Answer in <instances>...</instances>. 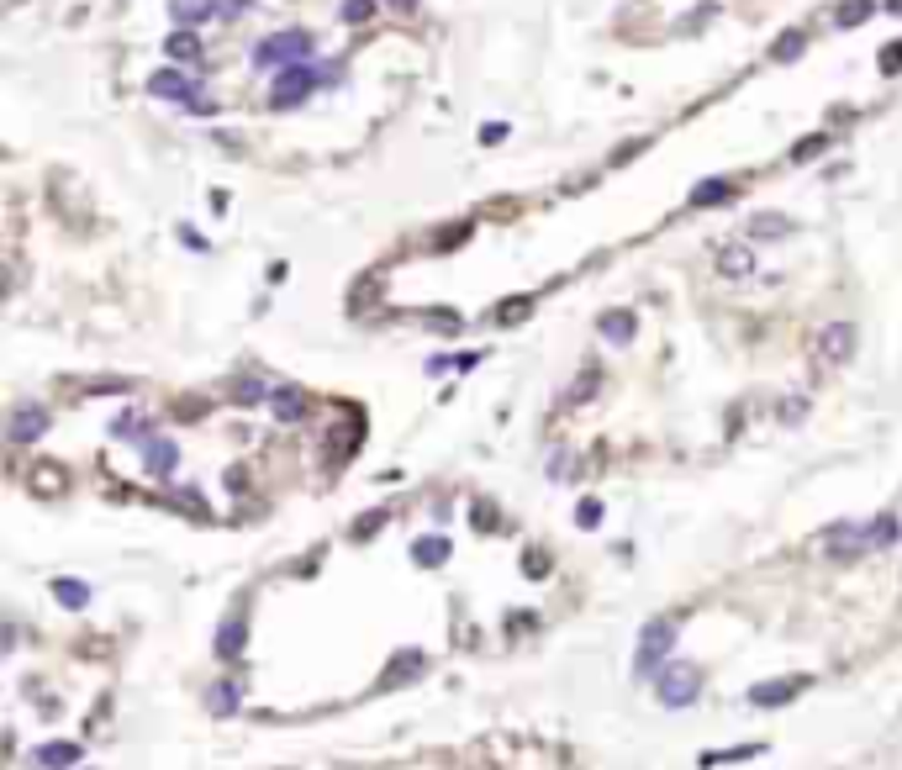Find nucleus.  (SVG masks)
Listing matches in <instances>:
<instances>
[{"mask_svg":"<svg viewBox=\"0 0 902 770\" xmlns=\"http://www.w3.org/2000/svg\"><path fill=\"white\" fill-rule=\"evenodd\" d=\"M887 11H902V0H887Z\"/></svg>","mask_w":902,"mask_h":770,"instance_id":"obj_38","label":"nucleus"},{"mask_svg":"<svg viewBox=\"0 0 902 770\" xmlns=\"http://www.w3.org/2000/svg\"><path fill=\"white\" fill-rule=\"evenodd\" d=\"M338 16L348 22V27H359V22H370V16H375V0H343Z\"/></svg>","mask_w":902,"mask_h":770,"instance_id":"obj_23","label":"nucleus"},{"mask_svg":"<svg viewBox=\"0 0 902 770\" xmlns=\"http://www.w3.org/2000/svg\"><path fill=\"white\" fill-rule=\"evenodd\" d=\"M892 538H897V518H876L871 523V544L881 549V544H892Z\"/></svg>","mask_w":902,"mask_h":770,"instance_id":"obj_26","label":"nucleus"},{"mask_svg":"<svg viewBox=\"0 0 902 770\" xmlns=\"http://www.w3.org/2000/svg\"><path fill=\"white\" fill-rule=\"evenodd\" d=\"M380 523H385V512H370V518H359V523H354V533H375Z\"/></svg>","mask_w":902,"mask_h":770,"instance_id":"obj_36","label":"nucleus"},{"mask_svg":"<svg viewBox=\"0 0 902 770\" xmlns=\"http://www.w3.org/2000/svg\"><path fill=\"white\" fill-rule=\"evenodd\" d=\"M175 460H180V454H175V443L148 438V470H154V475H169V470H175Z\"/></svg>","mask_w":902,"mask_h":770,"instance_id":"obj_20","label":"nucleus"},{"mask_svg":"<svg viewBox=\"0 0 902 770\" xmlns=\"http://www.w3.org/2000/svg\"><path fill=\"white\" fill-rule=\"evenodd\" d=\"M264 396H270L264 380H243V385H238V401H264Z\"/></svg>","mask_w":902,"mask_h":770,"instance_id":"obj_32","label":"nucleus"},{"mask_svg":"<svg viewBox=\"0 0 902 770\" xmlns=\"http://www.w3.org/2000/svg\"><path fill=\"white\" fill-rule=\"evenodd\" d=\"M164 53H169L175 63H195V59H201V37H195V32H185V27L169 32V37H164Z\"/></svg>","mask_w":902,"mask_h":770,"instance_id":"obj_13","label":"nucleus"},{"mask_svg":"<svg viewBox=\"0 0 902 770\" xmlns=\"http://www.w3.org/2000/svg\"><path fill=\"white\" fill-rule=\"evenodd\" d=\"M148 90H154L158 100H185V106H195V111H206V100H201V85H195V80H185L180 69H158L154 80H148Z\"/></svg>","mask_w":902,"mask_h":770,"instance_id":"obj_6","label":"nucleus"},{"mask_svg":"<svg viewBox=\"0 0 902 770\" xmlns=\"http://www.w3.org/2000/svg\"><path fill=\"white\" fill-rule=\"evenodd\" d=\"M311 85H317V69H311V63H290V69H280V74H275L270 100H275L280 111H290V106H301V100L311 95Z\"/></svg>","mask_w":902,"mask_h":770,"instance_id":"obj_5","label":"nucleus"},{"mask_svg":"<svg viewBox=\"0 0 902 770\" xmlns=\"http://www.w3.org/2000/svg\"><path fill=\"white\" fill-rule=\"evenodd\" d=\"M728 195H734L728 180H702V185L691 190V206H713V201H728Z\"/></svg>","mask_w":902,"mask_h":770,"instance_id":"obj_22","label":"nucleus"},{"mask_svg":"<svg viewBox=\"0 0 902 770\" xmlns=\"http://www.w3.org/2000/svg\"><path fill=\"white\" fill-rule=\"evenodd\" d=\"M53 596H59V607H85V602H90V585L63 575V581H53Z\"/></svg>","mask_w":902,"mask_h":770,"instance_id":"obj_19","label":"nucleus"},{"mask_svg":"<svg viewBox=\"0 0 902 770\" xmlns=\"http://www.w3.org/2000/svg\"><path fill=\"white\" fill-rule=\"evenodd\" d=\"M654 691H660L665 708H691L697 691H702V676H697V665H665L654 676Z\"/></svg>","mask_w":902,"mask_h":770,"instance_id":"obj_2","label":"nucleus"},{"mask_svg":"<svg viewBox=\"0 0 902 770\" xmlns=\"http://www.w3.org/2000/svg\"><path fill=\"white\" fill-rule=\"evenodd\" d=\"M169 16L190 32V27H201L206 16H217V0H169Z\"/></svg>","mask_w":902,"mask_h":770,"instance_id":"obj_11","label":"nucleus"},{"mask_svg":"<svg viewBox=\"0 0 902 770\" xmlns=\"http://www.w3.org/2000/svg\"><path fill=\"white\" fill-rule=\"evenodd\" d=\"M823 143H829V138H808V143H797V148H792V164H808V158H818V154H823Z\"/></svg>","mask_w":902,"mask_h":770,"instance_id":"obj_28","label":"nucleus"},{"mask_svg":"<svg viewBox=\"0 0 902 770\" xmlns=\"http://www.w3.org/2000/svg\"><path fill=\"white\" fill-rule=\"evenodd\" d=\"M217 649L227 654V660H233V654L243 649V623H227V628H222V639H217Z\"/></svg>","mask_w":902,"mask_h":770,"instance_id":"obj_25","label":"nucleus"},{"mask_svg":"<svg viewBox=\"0 0 902 770\" xmlns=\"http://www.w3.org/2000/svg\"><path fill=\"white\" fill-rule=\"evenodd\" d=\"M802 412H808V401H797V396H792V401H786V406H781V417H786V423H797V417H802Z\"/></svg>","mask_w":902,"mask_h":770,"instance_id":"obj_35","label":"nucleus"},{"mask_svg":"<svg viewBox=\"0 0 902 770\" xmlns=\"http://www.w3.org/2000/svg\"><path fill=\"white\" fill-rule=\"evenodd\" d=\"M428 670V654L423 649H402L396 660H391V670H385V686H406V680H417Z\"/></svg>","mask_w":902,"mask_h":770,"instance_id":"obj_10","label":"nucleus"},{"mask_svg":"<svg viewBox=\"0 0 902 770\" xmlns=\"http://www.w3.org/2000/svg\"><path fill=\"white\" fill-rule=\"evenodd\" d=\"M871 11H876V0H844L834 27H860V22H871Z\"/></svg>","mask_w":902,"mask_h":770,"instance_id":"obj_21","label":"nucleus"},{"mask_svg":"<svg viewBox=\"0 0 902 770\" xmlns=\"http://www.w3.org/2000/svg\"><path fill=\"white\" fill-rule=\"evenodd\" d=\"M249 11V0H217V16H243Z\"/></svg>","mask_w":902,"mask_h":770,"instance_id":"obj_34","label":"nucleus"},{"mask_svg":"<svg viewBox=\"0 0 902 770\" xmlns=\"http://www.w3.org/2000/svg\"><path fill=\"white\" fill-rule=\"evenodd\" d=\"M301 412H307V396H301L296 385H280V391H275V417H280V423H296Z\"/></svg>","mask_w":902,"mask_h":770,"instance_id":"obj_16","label":"nucleus"},{"mask_svg":"<svg viewBox=\"0 0 902 770\" xmlns=\"http://www.w3.org/2000/svg\"><path fill=\"white\" fill-rule=\"evenodd\" d=\"M528 307H533L528 296H523V301H501V307H497V322H523V317H528Z\"/></svg>","mask_w":902,"mask_h":770,"instance_id":"obj_27","label":"nucleus"},{"mask_svg":"<svg viewBox=\"0 0 902 770\" xmlns=\"http://www.w3.org/2000/svg\"><path fill=\"white\" fill-rule=\"evenodd\" d=\"M206 708L217 712V718H233V708H238V686H233V680H217V686L206 691Z\"/></svg>","mask_w":902,"mask_h":770,"instance_id":"obj_18","label":"nucleus"},{"mask_svg":"<svg viewBox=\"0 0 902 770\" xmlns=\"http://www.w3.org/2000/svg\"><path fill=\"white\" fill-rule=\"evenodd\" d=\"M812 354H818V365H829V370H840L855 359V322H829L818 343H812Z\"/></svg>","mask_w":902,"mask_h":770,"instance_id":"obj_4","label":"nucleus"},{"mask_svg":"<svg viewBox=\"0 0 902 770\" xmlns=\"http://www.w3.org/2000/svg\"><path fill=\"white\" fill-rule=\"evenodd\" d=\"M575 523L596 528V523H602V501H581V507H575Z\"/></svg>","mask_w":902,"mask_h":770,"instance_id":"obj_29","label":"nucleus"},{"mask_svg":"<svg viewBox=\"0 0 902 770\" xmlns=\"http://www.w3.org/2000/svg\"><path fill=\"white\" fill-rule=\"evenodd\" d=\"M717 275L723 280H749L755 275V248L749 243H723L717 248Z\"/></svg>","mask_w":902,"mask_h":770,"instance_id":"obj_7","label":"nucleus"},{"mask_svg":"<svg viewBox=\"0 0 902 770\" xmlns=\"http://www.w3.org/2000/svg\"><path fill=\"white\" fill-rule=\"evenodd\" d=\"M802 48H808V32H802V27H786V32L776 37V48H771V59H776V63H792L797 53H802Z\"/></svg>","mask_w":902,"mask_h":770,"instance_id":"obj_15","label":"nucleus"},{"mask_svg":"<svg viewBox=\"0 0 902 770\" xmlns=\"http://www.w3.org/2000/svg\"><path fill=\"white\" fill-rule=\"evenodd\" d=\"M48 433V412L27 401V406H16V417H11V443H32V438H43Z\"/></svg>","mask_w":902,"mask_h":770,"instance_id":"obj_8","label":"nucleus"},{"mask_svg":"<svg viewBox=\"0 0 902 770\" xmlns=\"http://www.w3.org/2000/svg\"><path fill=\"white\" fill-rule=\"evenodd\" d=\"M443 559H449V544H443V538H423V544H417V565H443Z\"/></svg>","mask_w":902,"mask_h":770,"instance_id":"obj_24","label":"nucleus"},{"mask_svg":"<svg viewBox=\"0 0 902 770\" xmlns=\"http://www.w3.org/2000/svg\"><path fill=\"white\" fill-rule=\"evenodd\" d=\"M786 233H792V222H786L781 212H760L755 222H749V238H786Z\"/></svg>","mask_w":902,"mask_h":770,"instance_id":"obj_17","label":"nucleus"},{"mask_svg":"<svg viewBox=\"0 0 902 770\" xmlns=\"http://www.w3.org/2000/svg\"><path fill=\"white\" fill-rule=\"evenodd\" d=\"M633 328H639L633 311H602V317H596V333H602L607 343H628L633 338Z\"/></svg>","mask_w":902,"mask_h":770,"instance_id":"obj_12","label":"nucleus"},{"mask_svg":"<svg viewBox=\"0 0 902 770\" xmlns=\"http://www.w3.org/2000/svg\"><path fill=\"white\" fill-rule=\"evenodd\" d=\"M307 53H311V37L296 32V27H285V32H270V37L253 48V69H290V63H307Z\"/></svg>","mask_w":902,"mask_h":770,"instance_id":"obj_1","label":"nucleus"},{"mask_svg":"<svg viewBox=\"0 0 902 770\" xmlns=\"http://www.w3.org/2000/svg\"><path fill=\"white\" fill-rule=\"evenodd\" d=\"M32 486H37V491H63V475H59V470H37V475H32Z\"/></svg>","mask_w":902,"mask_h":770,"instance_id":"obj_30","label":"nucleus"},{"mask_svg":"<svg viewBox=\"0 0 902 770\" xmlns=\"http://www.w3.org/2000/svg\"><path fill=\"white\" fill-rule=\"evenodd\" d=\"M802 686H808V676L771 680V686H755V691H749V702H755V708H781V702H792V697H797Z\"/></svg>","mask_w":902,"mask_h":770,"instance_id":"obj_9","label":"nucleus"},{"mask_svg":"<svg viewBox=\"0 0 902 770\" xmlns=\"http://www.w3.org/2000/svg\"><path fill=\"white\" fill-rule=\"evenodd\" d=\"M74 760H80V749H74V744H43V749H37V765H43V770H69Z\"/></svg>","mask_w":902,"mask_h":770,"instance_id":"obj_14","label":"nucleus"},{"mask_svg":"<svg viewBox=\"0 0 902 770\" xmlns=\"http://www.w3.org/2000/svg\"><path fill=\"white\" fill-rule=\"evenodd\" d=\"M111 433H117V438H138V433H143V417H117Z\"/></svg>","mask_w":902,"mask_h":770,"instance_id":"obj_33","label":"nucleus"},{"mask_svg":"<svg viewBox=\"0 0 902 770\" xmlns=\"http://www.w3.org/2000/svg\"><path fill=\"white\" fill-rule=\"evenodd\" d=\"M391 5H402V11H412V5H417V0H391Z\"/></svg>","mask_w":902,"mask_h":770,"instance_id":"obj_37","label":"nucleus"},{"mask_svg":"<svg viewBox=\"0 0 902 770\" xmlns=\"http://www.w3.org/2000/svg\"><path fill=\"white\" fill-rule=\"evenodd\" d=\"M670 644H676V628L665 617H654L650 628H644V639H639V649H633V676H654L660 660L670 654Z\"/></svg>","mask_w":902,"mask_h":770,"instance_id":"obj_3","label":"nucleus"},{"mask_svg":"<svg viewBox=\"0 0 902 770\" xmlns=\"http://www.w3.org/2000/svg\"><path fill=\"white\" fill-rule=\"evenodd\" d=\"M902 69V43H892V48H881V74H897Z\"/></svg>","mask_w":902,"mask_h":770,"instance_id":"obj_31","label":"nucleus"}]
</instances>
